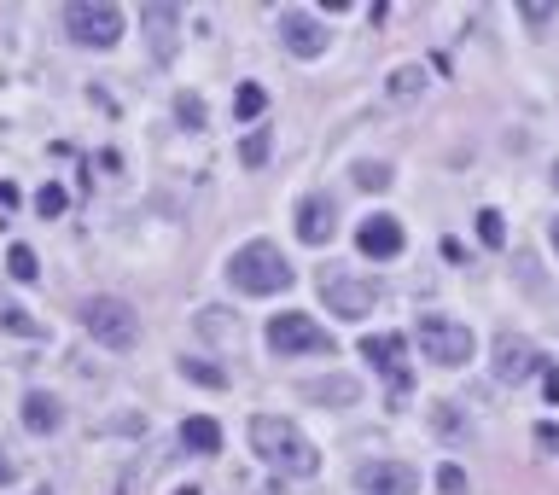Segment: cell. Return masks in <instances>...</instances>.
I'll return each mask as SVG.
<instances>
[{
  "instance_id": "14",
  "label": "cell",
  "mask_w": 559,
  "mask_h": 495,
  "mask_svg": "<svg viewBox=\"0 0 559 495\" xmlns=\"http://www.w3.org/2000/svg\"><path fill=\"white\" fill-rule=\"evenodd\" d=\"M140 30L152 41V53L169 59L175 53V30H181V6H140Z\"/></svg>"
},
{
  "instance_id": "7",
  "label": "cell",
  "mask_w": 559,
  "mask_h": 495,
  "mask_svg": "<svg viewBox=\"0 0 559 495\" xmlns=\"http://www.w3.org/2000/svg\"><path fill=\"white\" fill-rule=\"evenodd\" d=\"M321 297H327V309L338 321H362V315H373V303H379V286H373V280H356V274H327V280H321Z\"/></svg>"
},
{
  "instance_id": "9",
  "label": "cell",
  "mask_w": 559,
  "mask_h": 495,
  "mask_svg": "<svg viewBox=\"0 0 559 495\" xmlns=\"http://www.w3.org/2000/svg\"><path fill=\"white\" fill-rule=\"evenodd\" d=\"M530 373H542L536 344L519 338V332H501V338H495V379H501V385H525Z\"/></svg>"
},
{
  "instance_id": "26",
  "label": "cell",
  "mask_w": 559,
  "mask_h": 495,
  "mask_svg": "<svg viewBox=\"0 0 559 495\" xmlns=\"http://www.w3.org/2000/svg\"><path fill=\"white\" fill-rule=\"evenodd\" d=\"M356 187H367V193H385V187H391V164H356Z\"/></svg>"
},
{
  "instance_id": "1",
  "label": "cell",
  "mask_w": 559,
  "mask_h": 495,
  "mask_svg": "<svg viewBox=\"0 0 559 495\" xmlns=\"http://www.w3.org/2000/svg\"><path fill=\"white\" fill-rule=\"evenodd\" d=\"M251 449H257L274 472H286V478H315V472H321V449H315L292 420H280V414H257V420H251Z\"/></svg>"
},
{
  "instance_id": "37",
  "label": "cell",
  "mask_w": 559,
  "mask_h": 495,
  "mask_svg": "<svg viewBox=\"0 0 559 495\" xmlns=\"http://www.w3.org/2000/svg\"><path fill=\"white\" fill-rule=\"evenodd\" d=\"M554 187H559V158H554Z\"/></svg>"
},
{
  "instance_id": "12",
  "label": "cell",
  "mask_w": 559,
  "mask_h": 495,
  "mask_svg": "<svg viewBox=\"0 0 559 495\" xmlns=\"http://www.w3.org/2000/svg\"><path fill=\"white\" fill-rule=\"evenodd\" d=\"M356 245H362V257H373V263H391L396 251H402V222H396V216H367L362 228H356Z\"/></svg>"
},
{
  "instance_id": "4",
  "label": "cell",
  "mask_w": 559,
  "mask_h": 495,
  "mask_svg": "<svg viewBox=\"0 0 559 495\" xmlns=\"http://www.w3.org/2000/svg\"><path fill=\"white\" fill-rule=\"evenodd\" d=\"M82 327H88V338L105 344V350H129L134 338H140V315H134V303H123V297H88V303H82Z\"/></svg>"
},
{
  "instance_id": "27",
  "label": "cell",
  "mask_w": 559,
  "mask_h": 495,
  "mask_svg": "<svg viewBox=\"0 0 559 495\" xmlns=\"http://www.w3.org/2000/svg\"><path fill=\"white\" fill-rule=\"evenodd\" d=\"M554 18H559V6H548V0H530V6H525V24H530V30H548Z\"/></svg>"
},
{
  "instance_id": "34",
  "label": "cell",
  "mask_w": 559,
  "mask_h": 495,
  "mask_svg": "<svg viewBox=\"0 0 559 495\" xmlns=\"http://www.w3.org/2000/svg\"><path fill=\"white\" fill-rule=\"evenodd\" d=\"M0 204H18V187H12V181H0Z\"/></svg>"
},
{
  "instance_id": "21",
  "label": "cell",
  "mask_w": 559,
  "mask_h": 495,
  "mask_svg": "<svg viewBox=\"0 0 559 495\" xmlns=\"http://www.w3.org/2000/svg\"><path fill=\"white\" fill-rule=\"evenodd\" d=\"M420 88H426V70L420 65H396L391 70V99H414Z\"/></svg>"
},
{
  "instance_id": "6",
  "label": "cell",
  "mask_w": 559,
  "mask_h": 495,
  "mask_svg": "<svg viewBox=\"0 0 559 495\" xmlns=\"http://www.w3.org/2000/svg\"><path fill=\"white\" fill-rule=\"evenodd\" d=\"M414 338H420L426 362H437V367H466V362H472V327H466V321H449V315H420Z\"/></svg>"
},
{
  "instance_id": "3",
  "label": "cell",
  "mask_w": 559,
  "mask_h": 495,
  "mask_svg": "<svg viewBox=\"0 0 559 495\" xmlns=\"http://www.w3.org/2000/svg\"><path fill=\"white\" fill-rule=\"evenodd\" d=\"M268 350L286 362V356H332V332L315 321V315H303V309H286V315H274L268 321Z\"/></svg>"
},
{
  "instance_id": "29",
  "label": "cell",
  "mask_w": 559,
  "mask_h": 495,
  "mask_svg": "<svg viewBox=\"0 0 559 495\" xmlns=\"http://www.w3.org/2000/svg\"><path fill=\"white\" fill-rule=\"evenodd\" d=\"M437 484H443V495H466V472L455 461L443 466V472H437Z\"/></svg>"
},
{
  "instance_id": "28",
  "label": "cell",
  "mask_w": 559,
  "mask_h": 495,
  "mask_svg": "<svg viewBox=\"0 0 559 495\" xmlns=\"http://www.w3.org/2000/svg\"><path fill=\"white\" fill-rule=\"evenodd\" d=\"M35 210H41V216H59V210H65V187H53V181H47V187L35 193Z\"/></svg>"
},
{
  "instance_id": "22",
  "label": "cell",
  "mask_w": 559,
  "mask_h": 495,
  "mask_svg": "<svg viewBox=\"0 0 559 495\" xmlns=\"http://www.w3.org/2000/svg\"><path fill=\"white\" fill-rule=\"evenodd\" d=\"M478 239H484L490 251H501V245H507V216H501V210H478Z\"/></svg>"
},
{
  "instance_id": "2",
  "label": "cell",
  "mask_w": 559,
  "mask_h": 495,
  "mask_svg": "<svg viewBox=\"0 0 559 495\" xmlns=\"http://www.w3.org/2000/svg\"><path fill=\"white\" fill-rule=\"evenodd\" d=\"M228 280H233V292H245V297H274V292H286V286L297 280V268L286 263L280 245L251 239V245H239V251L228 257Z\"/></svg>"
},
{
  "instance_id": "23",
  "label": "cell",
  "mask_w": 559,
  "mask_h": 495,
  "mask_svg": "<svg viewBox=\"0 0 559 495\" xmlns=\"http://www.w3.org/2000/svg\"><path fill=\"white\" fill-rule=\"evenodd\" d=\"M6 274H12V280H35V274H41L30 245H12V251H6Z\"/></svg>"
},
{
  "instance_id": "5",
  "label": "cell",
  "mask_w": 559,
  "mask_h": 495,
  "mask_svg": "<svg viewBox=\"0 0 559 495\" xmlns=\"http://www.w3.org/2000/svg\"><path fill=\"white\" fill-rule=\"evenodd\" d=\"M65 30L76 47H117L123 41V6H111V0H76L65 6Z\"/></svg>"
},
{
  "instance_id": "11",
  "label": "cell",
  "mask_w": 559,
  "mask_h": 495,
  "mask_svg": "<svg viewBox=\"0 0 559 495\" xmlns=\"http://www.w3.org/2000/svg\"><path fill=\"white\" fill-rule=\"evenodd\" d=\"M280 41L292 47L297 59H321V53H327V24L309 18V12H297V6H286V12H280Z\"/></svg>"
},
{
  "instance_id": "18",
  "label": "cell",
  "mask_w": 559,
  "mask_h": 495,
  "mask_svg": "<svg viewBox=\"0 0 559 495\" xmlns=\"http://www.w3.org/2000/svg\"><path fill=\"white\" fill-rule=\"evenodd\" d=\"M0 332H12V338H41V321H30V309H18L12 297H0Z\"/></svg>"
},
{
  "instance_id": "35",
  "label": "cell",
  "mask_w": 559,
  "mask_h": 495,
  "mask_svg": "<svg viewBox=\"0 0 559 495\" xmlns=\"http://www.w3.org/2000/svg\"><path fill=\"white\" fill-rule=\"evenodd\" d=\"M548 239H554V251H559V216H554V228H548Z\"/></svg>"
},
{
  "instance_id": "33",
  "label": "cell",
  "mask_w": 559,
  "mask_h": 495,
  "mask_svg": "<svg viewBox=\"0 0 559 495\" xmlns=\"http://www.w3.org/2000/svg\"><path fill=\"white\" fill-rule=\"evenodd\" d=\"M12 478H18V466H12V455H6V449H0V484H12Z\"/></svg>"
},
{
  "instance_id": "10",
  "label": "cell",
  "mask_w": 559,
  "mask_h": 495,
  "mask_svg": "<svg viewBox=\"0 0 559 495\" xmlns=\"http://www.w3.org/2000/svg\"><path fill=\"white\" fill-rule=\"evenodd\" d=\"M332 233H338V204L327 193L297 198V239L303 245H332Z\"/></svg>"
},
{
  "instance_id": "8",
  "label": "cell",
  "mask_w": 559,
  "mask_h": 495,
  "mask_svg": "<svg viewBox=\"0 0 559 495\" xmlns=\"http://www.w3.org/2000/svg\"><path fill=\"white\" fill-rule=\"evenodd\" d=\"M356 490H367V495H420V472L408 461H362L356 466Z\"/></svg>"
},
{
  "instance_id": "19",
  "label": "cell",
  "mask_w": 559,
  "mask_h": 495,
  "mask_svg": "<svg viewBox=\"0 0 559 495\" xmlns=\"http://www.w3.org/2000/svg\"><path fill=\"white\" fill-rule=\"evenodd\" d=\"M263 111H268V94L257 88V82H239V94H233V117H239V123H257Z\"/></svg>"
},
{
  "instance_id": "24",
  "label": "cell",
  "mask_w": 559,
  "mask_h": 495,
  "mask_svg": "<svg viewBox=\"0 0 559 495\" xmlns=\"http://www.w3.org/2000/svg\"><path fill=\"white\" fill-rule=\"evenodd\" d=\"M175 123H181V129H204V99H198V94H175Z\"/></svg>"
},
{
  "instance_id": "30",
  "label": "cell",
  "mask_w": 559,
  "mask_h": 495,
  "mask_svg": "<svg viewBox=\"0 0 559 495\" xmlns=\"http://www.w3.org/2000/svg\"><path fill=\"white\" fill-rule=\"evenodd\" d=\"M536 449H542V455H559V426H554V420L536 426Z\"/></svg>"
},
{
  "instance_id": "17",
  "label": "cell",
  "mask_w": 559,
  "mask_h": 495,
  "mask_svg": "<svg viewBox=\"0 0 559 495\" xmlns=\"http://www.w3.org/2000/svg\"><path fill=\"white\" fill-rule=\"evenodd\" d=\"M181 449H193V455H216V449H222V426H216L210 414H193V420L181 426Z\"/></svg>"
},
{
  "instance_id": "36",
  "label": "cell",
  "mask_w": 559,
  "mask_h": 495,
  "mask_svg": "<svg viewBox=\"0 0 559 495\" xmlns=\"http://www.w3.org/2000/svg\"><path fill=\"white\" fill-rule=\"evenodd\" d=\"M175 495H198V490H193V484H187V490H175Z\"/></svg>"
},
{
  "instance_id": "20",
  "label": "cell",
  "mask_w": 559,
  "mask_h": 495,
  "mask_svg": "<svg viewBox=\"0 0 559 495\" xmlns=\"http://www.w3.org/2000/svg\"><path fill=\"white\" fill-rule=\"evenodd\" d=\"M181 373H187L193 385H210V391H222V385H228V367H216V362H198V356H187V362H181Z\"/></svg>"
},
{
  "instance_id": "31",
  "label": "cell",
  "mask_w": 559,
  "mask_h": 495,
  "mask_svg": "<svg viewBox=\"0 0 559 495\" xmlns=\"http://www.w3.org/2000/svg\"><path fill=\"white\" fill-rule=\"evenodd\" d=\"M437 426L449 431V437H472V426H461V420H455V414H449V402H443V408H437Z\"/></svg>"
},
{
  "instance_id": "32",
  "label": "cell",
  "mask_w": 559,
  "mask_h": 495,
  "mask_svg": "<svg viewBox=\"0 0 559 495\" xmlns=\"http://www.w3.org/2000/svg\"><path fill=\"white\" fill-rule=\"evenodd\" d=\"M542 391H548V402H559V367H542Z\"/></svg>"
},
{
  "instance_id": "15",
  "label": "cell",
  "mask_w": 559,
  "mask_h": 495,
  "mask_svg": "<svg viewBox=\"0 0 559 495\" xmlns=\"http://www.w3.org/2000/svg\"><path fill=\"white\" fill-rule=\"evenodd\" d=\"M65 426V408L53 402L47 391H30L24 396V431H35V437H53V431Z\"/></svg>"
},
{
  "instance_id": "16",
  "label": "cell",
  "mask_w": 559,
  "mask_h": 495,
  "mask_svg": "<svg viewBox=\"0 0 559 495\" xmlns=\"http://www.w3.org/2000/svg\"><path fill=\"white\" fill-rule=\"evenodd\" d=\"M303 396H309V402H327V408H350V402L362 396V385H356L350 373H327V379H309Z\"/></svg>"
},
{
  "instance_id": "13",
  "label": "cell",
  "mask_w": 559,
  "mask_h": 495,
  "mask_svg": "<svg viewBox=\"0 0 559 495\" xmlns=\"http://www.w3.org/2000/svg\"><path fill=\"white\" fill-rule=\"evenodd\" d=\"M362 356L379 367L385 379H391L396 391H408V367H402V338H396V332H367V338H362Z\"/></svg>"
},
{
  "instance_id": "25",
  "label": "cell",
  "mask_w": 559,
  "mask_h": 495,
  "mask_svg": "<svg viewBox=\"0 0 559 495\" xmlns=\"http://www.w3.org/2000/svg\"><path fill=\"white\" fill-rule=\"evenodd\" d=\"M239 158H245V169H263L268 164V129H251V134H245Z\"/></svg>"
}]
</instances>
